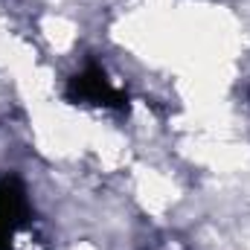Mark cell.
<instances>
[{
	"label": "cell",
	"instance_id": "cell-1",
	"mask_svg": "<svg viewBox=\"0 0 250 250\" xmlns=\"http://www.w3.org/2000/svg\"><path fill=\"white\" fill-rule=\"evenodd\" d=\"M26 212H29V204H26V192L21 187V181L18 178L3 181L0 184V250L12 248L15 233L26 221Z\"/></svg>",
	"mask_w": 250,
	"mask_h": 250
},
{
	"label": "cell",
	"instance_id": "cell-2",
	"mask_svg": "<svg viewBox=\"0 0 250 250\" xmlns=\"http://www.w3.org/2000/svg\"><path fill=\"white\" fill-rule=\"evenodd\" d=\"M70 99L76 102H90V105H123V96L120 90L108 82V76L99 70V67H87L82 70L79 76L70 79Z\"/></svg>",
	"mask_w": 250,
	"mask_h": 250
}]
</instances>
